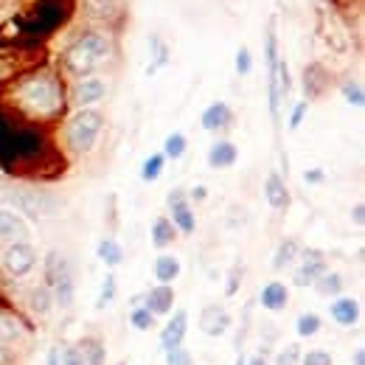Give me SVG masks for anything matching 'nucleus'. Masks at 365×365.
<instances>
[{
	"instance_id": "obj_1",
	"label": "nucleus",
	"mask_w": 365,
	"mask_h": 365,
	"mask_svg": "<svg viewBox=\"0 0 365 365\" xmlns=\"http://www.w3.org/2000/svg\"><path fill=\"white\" fill-rule=\"evenodd\" d=\"M107 56H110V40L104 34H85L65 51V65L71 73L82 79L91 76L98 65H104Z\"/></svg>"
},
{
	"instance_id": "obj_2",
	"label": "nucleus",
	"mask_w": 365,
	"mask_h": 365,
	"mask_svg": "<svg viewBox=\"0 0 365 365\" xmlns=\"http://www.w3.org/2000/svg\"><path fill=\"white\" fill-rule=\"evenodd\" d=\"M46 287L51 289L53 304L59 309H68L73 304V295H76L73 273H71V264H68L65 253H59V250H51L46 256Z\"/></svg>"
},
{
	"instance_id": "obj_3",
	"label": "nucleus",
	"mask_w": 365,
	"mask_h": 365,
	"mask_svg": "<svg viewBox=\"0 0 365 365\" xmlns=\"http://www.w3.org/2000/svg\"><path fill=\"white\" fill-rule=\"evenodd\" d=\"M101 127H104V115L98 110H76V115L68 121V130H65V138H68V146L73 152H91L96 146V140L101 135Z\"/></svg>"
},
{
	"instance_id": "obj_4",
	"label": "nucleus",
	"mask_w": 365,
	"mask_h": 365,
	"mask_svg": "<svg viewBox=\"0 0 365 365\" xmlns=\"http://www.w3.org/2000/svg\"><path fill=\"white\" fill-rule=\"evenodd\" d=\"M37 264V250L29 242H11L3 253V270L11 278H23L34 270Z\"/></svg>"
},
{
	"instance_id": "obj_5",
	"label": "nucleus",
	"mask_w": 365,
	"mask_h": 365,
	"mask_svg": "<svg viewBox=\"0 0 365 365\" xmlns=\"http://www.w3.org/2000/svg\"><path fill=\"white\" fill-rule=\"evenodd\" d=\"M23 98H26L31 107L43 110V113H51V110H56V107H59V91H56V85H53V82H48V79L29 82V85L23 88Z\"/></svg>"
},
{
	"instance_id": "obj_6",
	"label": "nucleus",
	"mask_w": 365,
	"mask_h": 365,
	"mask_svg": "<svg viewBox=\"0 0 365 365\" xmlns=\"http://www.w3.org/2000/svg\"><path fill=\"white\" fill-rule=\"evenodd\" d=\"M104 96H107V82L98 79V76H85V79H79V82L73 85L71 101H73L79 110H88L93 104H98Z\"/></svg>"
},
{
	"instance_id": "obj_7",
	"label": "nucleus",
	"mask_w": 365,
	"mask_h": 365,
	"mask_svg": "<svg viewBox=\"0 0 365 365\" xmlns=\"http://www.w3.org/2000/svg\"><path fill=\"white\" fill-rule=\"evenodd\" d=\"M301 256H304V262H301V267L292 273V284H295V287H312L320 275L329 270L326 256H323L320 250H304Z\"/></svg>"
},
{
	"instance_id": "obj_8",
	"label": "nucleus",
	"mask_w": 365,
	"mask_h": 365,
	"mask_svg": "<svg viewBox=\"0 0 365 365\" xmlns=\"http://www.w3.org/2000/svg\"><path fill=\"white\" fill-rule=\"evenodd\" d=\"M169 208H172V225L180 230V233H194L197 228V220H194V208L188 205V194L182 188H175L169 194Z\"/></svg>"
},
{
	"instance_id": "obj_9",
	"label": "nucleus",
	"mask_w": 365,
	"mask_h": 365,
	"mask_svg": "<svg viewBox=\"0 0 365 365\" xmlns=\"http://www.w3.org/2000/svg\"><path fill=\"white\" fill-rule=\"evenodd\" d=\"M143 307L158 318V315H172L175 307V289L169 284H155L152 289L143 292Z\"/></svg>"
},
{
	"instance_id": "obj_10",
	"label": "nucleus",
	"mask_w": 365,
	"mask_h": 365,
	"mask_svg": "<svg viewBox=\"0 0 365 365\" xmlns=\"http://www.w3.org/2000/svg\"><path fill=\"white\" fill-rule=\"evenodd\" d=\"M185 334H188V312H185V309H178V312L169 318V323L163 326V331H160V346H163V351L182 346Z\"/></svg>"
},
{
	"instance_id": "obj_11",
	"label": "nucleus",
	"mask_w": 365,
	"mask_h": 365,
	"mask_svg": "<svg viewBox=\"0 0 365 365\" xmlns=\"http://www.w3.org/2000/svg\"><path fill=\"white\" fill-rule=\"evenodd\" d=\"M200 329L208 337H222L230 329V315L225 307H205L200 315Z\"/></svg>"
},
{
	"instance_id": "obj_12",
	"label": "nucleus",
	"mask_w": 365,
	"mask_h": 365,
	"mask_svg": "<svg viewBox=\"0 0 365 365\" xmlns=\"http://www.w3.org/2000/svg\"><path fill=\"white\" fill-rule=\"evenodd\" d=\"M0 239L6 242H26L29 239V222L9 211V208H0Z\"/></svg>"
},
{
	"instance_id": "obj_13",
	"label": "nucleus",
	"mask_w": 365,
	"mask_h": 365,
	"mask_svg": "<svg viewBox=\"0 0 365 365\" xmlns=\"http://www.w3.org/2000/svg\"><path fill=\"white\" fill-rule=\"evenodd\" d=\"M230 121H233V113H230V107L225 104V101H214V104H208V107L202 110V118H200L202 130H208V133L225 130Z\"/></svg>"
},
{
	"instance_id": "obj_14",
	"label": "nucleus",
	"mask_w": 365,
	"mask_h": 365,
	"mask_svg": "<svg viewBox=\"0 0 365 365\" xmlns=\"http://www.w3.org/2000/svg\"><path fill=\"white\" fill-rule=\"evenodd\" d=\"M259 301H262V307H264L267 312H281V309H287V304H289V289H287L284 281H270V284L262 287Z\"/></svg>"
},
{
	"instance_id": "obj_15",
	"label": "nucleus",
	"mask_w": 365,
	"mask_h": 365,
	"mask_svg": "<svg viewBox=\"0 0 365 365\" xmlns=\"http://www.w3.org/2000/svg\"><path fill=\"white\" fill-rule=\"evenodd\" d=\"M329 315L337 326H354L360 320V301L354 298H334L329 307Z\"/></svg>"
},
{
	"instance_id": "obj_16",
	"label": "nucleus",
	"mask_w": 365,
	"mask_h": 365,
	"mask_svg": "<svg viewBox=\"0 0 365 365\" xmlns=\"http://www.w3.org/2000/svg\"><path fill=\"white\" fill-rule=\"evenodd\" d=\"M236 160H239V149L230 140H217L208 149V166L211 169H230Z\"/></svg>"
},
{
	"instance_id": "obj_17",
	"label": "nucleus",
	"mask_w": 365,
	"mask_h": 365,
	"mask_svg": "<svg viewBox=\"0 0 365 365\" xmlns=\"http://www.w3.org/2000/svg\"><path fill=\"white\" fill-rule=\"evenodd\" d=\"M264 197H267V202H270V208L275 211H284L287 205H289V191H287V182L281 180V175L273 172L267 182H264Z\"/></svg>"
},
{
	"instance_id": "obj_18",
	"label": "nucleus",
	"mask_w": 365,
	"mask_h": 365,
	"mask_svg": "<svg viewBox=\"0 0 365 365\" xmlns=\"http://www.w3.org/2000/svg\"><path fill=\"white\" fill-rule=\"evenodd\" d=\"M180 259L178 256H172V253H163V256H158V262H155V278L160 281V284H169L172 287V281H178L180 278Z\"/></svg>"
},
{
	"instance_id": "obj_19",
	"label": "nucleus",
	"mask_w": 365,
	"mask_h": 365,
	"mask_svg": "<svg viewBox=\"0 0 365 365\" xmlns=\"http://www.w3.org/2000/svg\"><path fill=\"white\" fill-rule=\"evenodd\" d=\"M23 337H26V326L20 323V318L0 309V346L3 343H20Z\"/></svg>"
},
{
	"instance_id": "obj_20",
	"label": "nucleus",
	"mask_w": 365,
	"mask_h": 365,
	"mask_svg": "<svg viewBox=\"0 0 365 365\" xmlns=\"http://www.w3.org/2000/svg\"><path fill=\"white\" fill-rule=\"evenodd\" d=\"M175 239H178V228L172 225V220H169V217H158L155 225H152V245L163 250V247H169Z\"/></svg>"
},
{
	"instance_id": "obj_21",
	"label": "nucleus",
	"mask_w": 365,
	"mask_h": 365,
	"mask_svg": "<svg viewBox=\"0 0 365 365\" xmlns=\"http://www.w3.org/2000/svg\"><path fill=\"white\" fill-rule=\"evenodd\" d=\"M96 253H98V259H101L107 267H118V264L124 262V247H121L113 236L101 239V242H98V247H96Z\"/></svg>"
},
{
	"instance_id": "obj_22",
	"label": "nucleus",
	"mask_w": 365,
	"mask_h": 365,
	"mask_svg": "<svg viewBox=\"0 0 365 365\" xmlns=\"http://www.w3.org/2000/svg\"><path fill=\"white\" fill-rule=\"evenodd\" d=\"M312 287H315V292H318V295H323V298H337V295L343 292V287H346V284H343V275H340V273L326 270V273L320 275Z\"/></svg>"
},
{
	"instance_id": "obj_23",
	"label": "nucleus",
	"mask_w": 365,
	"mask_h": 365,
	"mask_svg": "<svg viewBox=\"0 0 365 365\" xmlns=\"http://www.w3.org/2000/svg\"><path fill=\"white\" fill-rule=\"evenodd\" d=\"M82 357H85V365H104L107 363V349H104V340L98 337H85L82 346H79Z\"/></svg>"
},
{
	"instance_id": "obj_24",
	"label": "nucleus",
	"mask_w": 365,
	"mask_h": 365,
	"mask_svg": "<svg viewBox=\"0 0 365 365\" xmlns=\"http://www.w3.org/2000/svg\"><path fill=\"white\" fill-rule=\"evenodd\" d=\"M298 253H301L298 242H295V239H284V242L278 245V250H275V256H273V270H284V267H289V264L298 259Z\"/></svg>"
},
{
	"instance_id": "obj_25",
	"label": "nucleus",
	"mask_w": 365,
	"mask_h": 365,
	"mask_svg": "<svg viewBox=\"0 0 365 365\" xmlns=\"http://www.w3.org/2000/svg\"><path fill=\"white\" fill-rule=\"evenodd\" d=\"M163 166H166V158L160 152L149 155L143 163H140V180L143 182H155L160 175H163Z\"/></svg>"
},
{
	"instance_id": "obj_26",
	"label": "nucleus",
	"mask_w": 365,
	"mask_h": 365,
	"mask_svg": "<svg viewBox=\"0 0 365 365\" xmlns=\"http://www.w3.org/2000/svg\"><path fill=\"white\" fill-rule=\"evenodd\" d=\"M29 307H31V312H37V315H48L51 307H53V295H51V289H48V287L31 289V295H29Z\"/></svg>"
},
{
	"instance_id": "obj_27",
	"label": "nucleus",
	"mask_w": 365,
	"mask_h": 365,
	"mask_svg": "<svg viewBox=\"0 0 365 365\" xmlns=\"http://www.w3.org/2000/svg\"><path fill=\"white\" fill-rule=\"evenodd\" d=\"M320 326H323L320 315L304 312V315H298V320H295V334H298V337H315L320 331Z\"/></svg>"
},
{
	"instance_id": "obj_28",
	"label": "nucleus",
	"mask_w": 365,
	"mask_h": 365,
	"mask_svg": "<svg viewBox=\"0 0 365 365\" xmlns=\"http://www.w3.org/2000/svg\"><path fill=\"white\" fill-rule=\"evenodd\" d=\"M185 149H188V140H185V135L182 133H172V135H166V140H163V158H172V160H178V158H182L185 155Z\"/></svg>"
},
{
	"instance_id": "obj_29",
	"label": "nucleus",
	"mask_w": 365,
	"mask_h": 365,
	"mask_svg": "<svg viewBox=\"0 0 365 365\" xmlns=\"http://www.w3.org/2000/svg\"><path fill=\"white\" fill-rule=\"evenodd\" d=\"M130 323H133V329H138V331H152L158 318H155L146 307H135V309L130 312Z\"/></svg>"
},
{
	"instance_id": "obj_30",
	"label": "nucleus",
	"mask_w": 365,
	"mask_h": 365,
	"mask_svg": "<svg viewBox=\"0 0 365 365\" xmlns=\"http://www.w3.org/2000/svg\"><path fill=\"white\" fill-rule=\"evenodd\" d=\"M113 298H115V275H107L104 278V287H101V292L96 298V309H107L113 304Z\"/></svg>"
},
{
	"instance_id": "obj_31",
	"label": "nucleus",
	"mask_w": 365,
	"mask_h": 365,
	"mask_svg": "<svg viewBox=\"0 0 365 365\" xmlns=\"http://www.w3.org/2000/svg\"><path fill=\"white\" fill-rule=\"evenodd\" d=\"M166 365H194V357H191L188 349L178 346V349H169L166 351Z\"/></svg>"
},
{
	"instance_id": "obj_32",
	"label": "nucleus",
	"mask_w": 365,
	"mask_h": 365,
	"mask_svg": "<svg viewBox=\"0 0 365 365\" xmlns=\"http://www.w3.org/2000/svg\"><path fill=\"white\" fill-rule=\"evenodd\" d=\"M301 365H334V360H331V354H329V351H323V349H312V351H307V354L301 357Z\"/></svg>"
},
{
	"instance_id": "obj_33",
	"label": "nucleus",
	"mask_w": 365,
	"mask_h": 365,
	"mask_svg": "<svg viewBox=\"0 0 365 365\" xmlns=\"http://www.w3.org/2000/svg\"><path fill=\"white\" fill-rule=\"evenodd\" d=\"M253 71V56H250V51L242 46L239 51H236V73L239 76H247Z\"/></svg>"
},
{
	"instance_id": "obj_34",
	"label": "nucleus",
	"mask_w": 365,
	"mask_h": 365,
	"mask_svg": "<svg viewBox=\"0 0 365 365\" xmlns=\"http://www.w3.org/2000/svg\"><path fill=\"white\" fill-rule=\"evenodd\" d=\"M343 96H346V101H349V104H354V107H363L365 93H363V88H360L357 82H346V85H343Z\"/></svg>"
},
{
	"instance_id": "obj_35",
	"label": "nucleus",
	"mask_w": 365,
	"mask_h": 365,
	"mask_svg": "<svg viewBox=\"0 0 365 365\" xmlns=\"http://www.w3.org/2000/svg\"><path fill=\"white\" fill-rule=\"evenodd\" d=\"M298 360H301V349H298V343L287 346V349L278 354V365H295Z\"/></svg>"
},
{
	"instance_id": "obj_36",
	"label": "nucleus",
	"mask_w": 365,
	"mask_h": 365,
	"mask_svg": "<svg viewBox=\"0 0 365 365\" xmlns=\"http://www.w3.org/2000/svg\"><path fill=\"white\" fill-rule=\"evenodd\" d=\"M62 365H85V357H82V351L76 346H68L62 351Z\"/></svg>"
},
{
	"instance_id": "obj_37",
	"label": "nucleus",
	"mask_w": 365,
	"mask_h": 365,
	"mask_svg": "<svg viewBox=\"0 0 365 365\" xmlns=\"http://www.w3.org/2000/svg\"><path fill=\"white\" fill-rule=\"evenodd\" d=\"M307 110H309V104H307V101H298V104H295V110H292V118H289V130H298V127H301V121H304Z\"/></svg>"
},
{
	"instance_id": "obj_38",
	"label": "nucleus",
	"mask_w": 365,
	"mask_h": 365,
	"mask_svg": "<svg viewBox=\"0 0 365 365\" xmlns=\"http://www.w3.org/2000/svg\"><path fill=\"white\" fill-rule=\"evenodd\" d=\"M304 180L307 182H323V172H320V169H309V172L304 175Z\"/></svg>"
},
{
	"instance_id": "obj_39",
	"label": "nucleus",
	"mask_w": 365,
	"mask_h": 365,
	"mask_svg": "<svg viewBox=\"0 0 365 365\" xmlns=\"http://www.w3.org/2000/svg\"><path fill=\"white\" fill-rule=\"evenodd\" d=\"M48 365H59V349H51L48 351Z\"/></svg>"
},
{
	"instance_id": "obj_40",
	"label": "nucleus",
	"mask_w": 365,
	"mask_h": 365,
	"mask_svg": "<svg viewBox=\"0 0 365 365\" xmlns=\"http://www.w3.org/2000/svg\"><path fill=\"white\" fill-rule=\"evenodd\" d=\"M354 222H357V225H363V202H360V205H354Z\"/></svg>"
},
{
	"instance_id": "obj_41",
	"label": "nucleus",
	"mask_w": 365,
	"mask_h": 365,
	"mask_svg": "<svg viewBox=\"0 0 365 365\" xmlns=\"http://www.w3.org/2000/svg\"><path fill=\"white\" fill-rule=\"evenodd\" d=\"M354 365H365V349H357V351H354Z\"/></svg>"
},
{
	"instance_id": "obj_42",
	"label": "nucleus",
	"mask_w": 365,
	"mask_h": 365,
	"mask_svg": "<svg viewBox=\"0 0 365 365\" xmlns=\"http://www.w3.org/2000/svg\"><path fill=\"white\" fill-rule=\"evenodd\" d=\"M247 365H267V357H264V354H256V357H250Z\"/></svg>"
},
{
	"instance_id": "obj_43",
	"label": "nucleus",
	"mask_w": 365,
	"mask_h": 365,
	"mask_svg": "<svg viewBox=\"0 0 365 365\" xmlns=\"http://www.w3.org/2000/svg\"><path fill=\"white\" fill-rule=\"evenodd\" d=\"M191 197H194V200H205V188H202V185H197V188L191 191Z\"/></svg>"
},
{
	"instance_id": "obj_44",
	"label": "nucleus",
	"mask_w": 365,
	"mask_h": 365,
	"mask_svg": "<svg viewBox=\"0 0 365 365\" xmlns=\"http://www.w3.org/2000/svg\"><path fill=\"white\" fill-rule=\"evenodd\" d=\"M3 363H9V354H6V349L0 346V365H3Z\"/></svg>"
},
{
	"instance_id": "obj_45",
	"label": "nucleus",
	"mask_w": 365,
	"mask_h": 365,
	"mask_svg": "<svg viewBox=\"0 0 365 365\" xmlns=\"http://www.w3.org/2000/svg\"><path fill=\"white\" fill-rule=\"evenodd\" d=\"M118 365H124V363H118Z\"/></svg>"
}]
</instances>
